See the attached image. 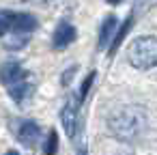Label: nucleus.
I'll return each mask as SVG.
<instances>
[{"instance_id":"1a4fd4ad","label":"nucleus","mask_w":157,"mask_h":155,"mask_svg":"<svg viewBox=\"0 0 157 155\" xmlns=\"http://www.w3.org/2000/svg\"><path fill=\"white\" fill-rule=\"evenodd\" d=\"M56 151H58V136H56L54 129H50V136L45 140V153L43 155H56Z\"/></svg>"},{"instance_id":"39448f33","label":"nucleus","mask_w":157,"mask_h":155,"mask_svg":"<svg viewBox=\"0 0 157 155\" xmlns=\"http://www.w3.org/2000/svg\"><path fill=\"white\" fill-rule=\"evenodd\" d=\"M80 95H69L67 103L63 106V112H60V121H63V127L67 131V136H75L78 134V127H80Z\"/></svg>"},{"instance_id":"f03ea898","label":"nucleus","mask_w":157,"mask_h":155,"mask_svg":"<svg viewBox=\"0 0 157 155\" xmlns=\"http://www.w3.org/2000/svg\"><path fill=\"white\" fill-rule=\"evenodd\" d=\"M2 82L15 103H24L33 93L30 73L22 67V63H7L2 67Z\"/></svg>"},{"instance_id":"f257e3e1","label":"nucleus","mask_w":157,"mask_h":155,"mask_svg":"<svg viewBox=\"0 0 157 155\" xmlns=\"http://www.w3.org/2000/svg\"><path fill=\"white\" fill-rule=\"evenodd\" d=\"M148 127V112L142 106H118L108 116L110 134L121 142H131L140 138Z\"/></svg>"},{"instance_id":"6e6552de","label":"nucleus","mask_w":157,"mask_h":155,"mask_svg":"<svg viewBox=\"0 0 157 155\" xmlns=\"http://www.w3.org/2000/svg\"><path fill=\"white\" fill-rule=\"evenodd\" d=\"M116 30H118V22H116V17H114V15L105 17V22L101 24V35H99V50L108 48V43H110V39H112V35H114Z\"/></svg>"},{"instance_id":"9b49d317","label":"nucleus","mask_w":157,"mask_h":155,"mask_svg":"<svg viewBox=\"0 0 157 155\" xmlns=\"http://www.w3.org/2000/svg\"><path fill=\"white\" fill-rule=\"evenodd\" d=\"M75 155H88V151H86V144H82L80 149H78V153Z\"/></svg>"},{"instance_id":"7ed1b4c3","label":"nucleus","mask_w":157,"mask_h":155,"mask_svg":"<svg viewBox=\"0 0 157 155\" xmlns=\"http://www.w3.org/2000/svg\"><path fill=\"white\" fill-rule=\"evenodd\" d=\"M127 60L133 69L148 71L157 67V37L142 35L136 37L127 50Z\"/></svg>"},{"instance_id":"9d476101","label":"nucleus","mask_w":157,"mask_h":155,"mask_svg":"<svg viewBox=\"0 0 157 155\" xmlns=\"http://www.w3.org/2000/svg\"><path fill=\"white\" fill-rule=\"evenodd\" d=\"M93 80H95V71H90L88 76H86V80H84V84H82V88H80V99L84 101V97H86V93H88V88H90V84H93Z\"/></svg>"},{"instance_id":"0eeeda50","label":"nucleus","mask_w":157,"mask_h":155,"mask_svg":"<svg viewBox=\"0 0 157 155\" xmlns=\"http://www.w3.org/2000/svg\"><path fill=\"white\" fill-rule=\"evenodd\" d=\"M41 138V127L35 121H22L17 127V140L24 146H35Z\"/></svg>"},{"instance_id":"f8f14e48","label":"nucleus","mask_w":157,"mask_h":155,"mask_svg":"<svg viewBox=\"0 0 157 155\" xmlns=\"http://www.w3.org/2000/svg\"><path fill=\"white\" fill-rule=\"evenodd\" d=\"M5 155H20V151H7Z\"/></svg>"},{"instance_id":"423d86ee","label":"nucleus","mask_w":157,"mask_h":155,"mask_svg":"<svg viewBox=\"0 0 157 155\" xmlns=\"http://www.w3.org/2000/svg\"><path fill=\"white\" fill-rule=\"evenodd\" d=\"M75 37H78L75 26L69 24V22H60L56 26L54 35H52V45H54V50H65V48H69L75 41Z\"/></svg>"},{"instance_id":"ddd939ff","label":"nucleus","mask_w":157,"mask_h":155,"mask_svg":"<svg viewBox=\"0 0 157 155\" xmlns=\"http://www.w3.org/2000/svg\"><path fill=\"white\" fill-rule=\"evenodd\" d=\"M110 5H118V2H123V0H108Z\"/></svg>"},{"instance_id":"20e7f679","label":"nucleus","mask_w":157,"mask_h":155,"mask_svg":"<svg viewBox=\"0 0 157 155\" xmlns=\"http://www.w3.org/2000/svg\"><path fill=\"white\" fill-rule=\"evenodd\" d=\"M39 26L37 17L30 13H13V11H2L0 13V35H28L35 33Z\"/></svg>"}]
</instances>
